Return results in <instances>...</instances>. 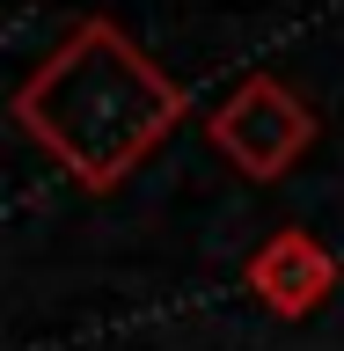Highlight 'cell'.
Wrapping results in <instances>:
<instances>
[{"label":"cell","mask_w":344,"mask_h":351,"mask_svg":"<svg viewBox=\"0 0 344 351\" xmlns=\"http://www.w3.org/2000/svg\"><path fill=\"white\" fill-rule=\"evenodd\" d=\"M242 285H249L279 322H308V315L337 293V256H330L308 227H279V234H264L257 249H249Z\"/></svg>","instance_id":"obj_3"},{"label":"cell","mask_w":344,"mask_h":351,"mask_svg":"<svg viewBox=\"0 0 344 351\" xmlns=\"http://www.w3.org/2000/svg\"><path fill=\"white\" fill-rule=\"evenodd\" d=\"M315 132L323 125H315L308 95H293L279 73H249V81L205 117L213 154L235 161V176H249V183H279V176L315 147Z\"/></svg>","instance_id":"obj_2"},{"label":"cell","mask_w":344,"mask_h":351,"mask_svg":"<svg viewBox=\"0 0 344 351\" xmlns=\"http://www.w3.org/2000/svg\"><path fill=\"white\" fill-rule=\"evenodd\" d=\"M8 110H15L22 139H37L81 191L103 197L191 117V95L139 51L125 22L81 15L22 73Z\"/></svg>","instance_id":"obj_1"}]
</instances>
